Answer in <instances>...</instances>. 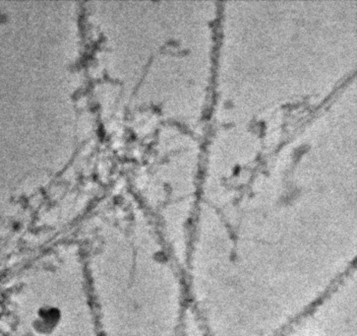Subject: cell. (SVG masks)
Listing matches in <instances>:
<instances>
[{"label":"cell","instance_id":"6da1fadb","mask_svg":"<svg viewBox=\"0 0 357 336\" xmlns=\"http://www.w3.org/2000/svg\"><path fill=\"white\" fill-rule=\"evenodd\" d=\"M32 280L27 336H100L82 246L52 249Z\"/></svg>","mask_w":357,"mask_h":336}]
</instances>
